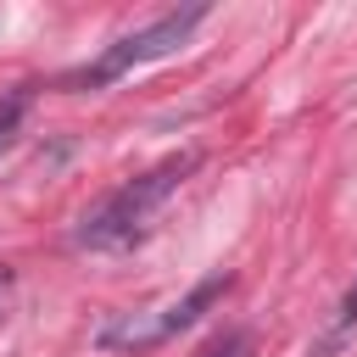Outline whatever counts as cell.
<instances>
[{
  "mask_svg": "<svg viewBox=\"0 0 357 357\" xmlns=\"http://www.w3.org/2000/svg\"><path fill=\"white\" fill-rule=\"evenodd\" d=\"M190 173H195V151H178V156H162L156 167L123 178L112 195H100V201L78 218L73 245H78V251H123V245H134Z\"/></svg>",
  "mask_w": 357,
  "mask_h": 357,
  "instance_id": "cell-1",
  "label": "cell"
},
{
  "mask_svg": "<svg viewBox=\"0 0 357 357\" xmlns=\"http://www.w3.org/2000/svg\"><path fill=\"white\" fill-rule=\"evenodd\" d=\"M229 284H234V273H206V279H195L184 296H173V301H162V307H139V312H112L100 329H95V346L100 351H151V346H167L178 329H190L195 318H206L223 296H229Z\"/></svg>",
  "mask_w": 357,
  "mask_h": 357,
  "instance_id": "cell-2",
  "label": "cell"
},
{
  "mask_svg": "<svg viewBox=\"0 0 357 357\" xmlns=\"http://www.w3.org/2000/svg\"><path fill=\"white\" fill-rule=\"evenodd\" d=\"M206 22V6H178V11H162L156 22H145V28H134V33H123V39H112L89 67H78V73H67L61 78V89H106V84H117L123 73H134V67H145V61H162V56H173V50H184L190 45V33Z\"/></svg>",
  "mask_w": 357,
  "mask_h": 357,
  "instance_id": "cell-3",
  "label": "cell"
},
{
  "mask_svg": "<svg viewBox=\"0 0 357 357\" xmlns=\"http://www.w3.org/2000/svg\"><path fill=\"white\" fill-rule=\"evenodd\" d=\"M351 340H357V279H351L346 296L335 301V312H329V324L318 329V340L307 346V357H340Z\"/></svg>",
  "mask_w": 357,
  "mask_h": 357,
  "instance_id": "cell-4",
  "label": "cell"
},
{
  "mask_svg": "<svg viewBox=\"0 0 357 357\" xmlns=\"http://www.w3.org/2000/svg\"><path fill=\"white\" fill-rule=\"evenodd\" d=\"M28 89H11V95H0V156L11 151V139L22 134V117H28Z\"/></svg>",
  "mask_w": 357,
  "mask_h": 357,
  "instance_id": "cell-5",
  "label": "cell"
},
{
  "mask_svg": "<svg viewBox=\"0 0 357 357\" xmlns=\"http://www.w3.org/2000/svg\"><path fill=\"white\" fill-rule=\"evenodd\" d=\"M195 357H251V335H245V329H229V335H218L212 346H201Z\"/></svg>",
  "mask_w": 357,
  "mask_h": 357,
  "instance_id": "cell-6",
  "label": "cell"
},
{
  "mask_svg": "<svg viewBox=\"0 0 357 357\" xmlns=\"http://www.w3.org/2000/svg\"><path fill=\"white\" fill-rule=\"evenodd\" d=\"M11 284H17V273L0 262V312H6V301H11Z\"/></svg>",
  "mask_w": 357,
  "mask_h": 357,
  "instance_id": "cell-7",
  "label": "cell"
}]
</instances>
